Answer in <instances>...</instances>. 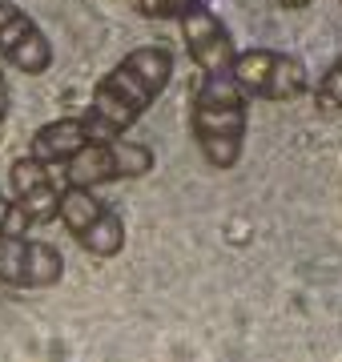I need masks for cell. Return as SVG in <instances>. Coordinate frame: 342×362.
Returning a JSON list of instances; mask_svg holds the SVG:
<instances>
[{
	"mask_svg": "<svg viewBox=\"0 0 342 362\" xmlns=\"http://www.w3.org/2000/svg\"><path fill=\"white\" fill-rule=\"evenodd\" d=\"M173 81V52L165 45H145V49L125 52L117 65L109 69L101 85L93 89L85 105V129L93 141H113L145 117V109L170 89Z\"/></svg>",
	"mask_w": 342,
	"mask_h": 362,
	"instance_id": "cell-1",
	"label": "cell"
},
{
	"mask_svg": "<svg viewBox=\"0 0 342 362\" xmlns=\"http://www.w3.org/2000/svg\"><path fill=\"white\" fill-rule=\"evenodd\" d=\"M189 133L213 169H234L246 149V89L234 73H201L189 105Z\"/></svg>",
	"mask_w": 342,
	"mask_h": 362,
	"instance_id": "cell-2",
	"label": "cell"
},
{
	"mask_svg": "<svg viewBox=\"0 0 342 362\" xmlns=\"http://www.w3.org/2000/svg\"><path fill=\"white\" fill-rule=\"evenodd\" d=\"M61 226L93 258H117L125 250V221H121V214L109 202H101L89 185H65L61 189Z\"/></svg>",
	"mask_w": 342,
	"mask_h": 362,
	"instance_id": "cell-3",
	"label": "cell"
},
{
	"mask_svg": "<svg viewBox=\"0 0 342 362\" xmlns=\"http://www.w3.org/2000/svg\"><path fill=\"white\" fill-rule=\"evenodd\" d=\"M234 77L246 89V97L258 101H294L310 89V73L298 57L278 49H246L237 52Z\"/></svg>",
	"mask_w": 342,
	"mask_h": 362,
	"instance_id": "cell-4",
	"label": "cell"
},
{
	"mask_svg": "<svg viewBox=\"0 0 342 362\" xmlns=\"http://www.w3.org/2000/svg\"><path fill=\"white\" fill-rule=\"evenodd\" d=\"M153 169V149L141 141H89L73 161L65 165V181L69 185H109V181H133L145 177Z\"/></svg>",
	"mask_w": 342,
	"mask_h": 362,
	"instance_id": "cell-5",
	"label": "cell"
},
{
	"mask_svg": "<svg viewBox=\"0 0 342 362\" xmlns=\"http://www.w3.org/2000/svg\"><path fill=\"white\" fill-rule=\"evenodd\" d=\"M65 278V258L49 242H33L25 233L0 238V282L13 290H49Z\"/></svg>",
	"mask_w": 342,
	"mask_h": 362,
	"instance_id": "cell-6",
	"label": "cell"
},
{
	"mask_svg": "<svg viewBox=\"0 0 342 362\" xmlns=\"http://www.w3.org/2000/svg\"><path fill=\"white\" fill-rule=\"evenodd\" d=\"M0 57L16 73H25V77H40V73L53 69V45H49V37L13 0H0Z\"/></svg>",
	"mask_w": 342,
	"mask_h": 362,
	"instance_id": "cell-7",
	"label": "cell"
},
{
	"mask_svg": "<svg viewBox=\"0 0 342 362\" xmlns=\"http://www.w3.org/2000/svg\"><path fill=\"white\" fill-rule=\"evenodd\" d=\"M177 25H182L185 49H189V57H194V65H198L201 73H234L237 49H234L230 28L218 21V13H210L206 4H198V8H189Z\"/></svg>",
	"mask_w": 342,
	"mask_h": 362,
	"instance_id": "cell-8",
	"label": "cell"
},
{
	"mask_svg": "<svg viewBox=\"0 0 342 362\" xmlns=\"http://www.w3.org/2000/svg\"><path fill=\"white\" fill-rule=\"evenodd\" d=\"M8 181H13V194L16 202L28 209V218L45 226V221L61 218V194H57V181L53 169L45 165L40 157H16L13 169H8Z\"/></svg>",
	"mask_w": 342,
	"mask_h": 362,
	"instance_id": "cell-9",
	"label": "cell"
},
{
	"mask_svg": "<svg viewBox=\"0 0 342 362\" xmlns=\"http://www.w3.org/2000/svg\"><path fill=\"white\" fill-rule=\"evenodd\" d=\"M89 141L93 137H89V129H85L81 117H61V121H49V125H40V129L33 133L28 153L40 157L45 165H69Z\"/></svg>",
	"mask_w": 342,
	"mask_h": 362,
	"instance_id": "cell-10",
	"label": "cell"
},
{
	"mask_svg": "<svg viewBox=\"0 0 342 362\" xmlns=\"http://www.w3.org/2000/svg\"><path fill=\"white\" fill-rule=\"evenodd\" d=\"M198 4H206V0H137L141 16H153V21H182Z\"/></svg>",
	"mask_w": 342,
	"mask_h": 362,
	"instance_id": "cell-11",
	"label": "cell"
},
{
	"mask_svg": "<svg viewBox=\"0 0 342 362\" xmlns=\"http://www.w3.org/2000/svg\"><path fill=\"white\" fill-rule=\"evenodd\" d=\"M28 226H37V221L28 218V209L20 206V202H8V197L0 194V238L28 233Z\"/></svg>",
	"mask_w": 342,
	"mask_h": 362,
	"instance_id": "cell-12",
	"label": "cell"
},
{
	"mask_svg": "<svg viewBox=\"0 0 342 362\" xmlns=\"http://www.w3.org/2000/svg\"><path fill=\"white\" fill-rule=\"evenodd\" d=\"M314 97H318V105H322V109H338V113H342V57L326 69V77L318 81Z\"/></svg>",
	"mask_w": 342,
	"mask_h": 362,
	"instance_id": "cell-13",
	"label": "cell"
},
{
	"mask_svg": "<svg viewBox=\"0 0 342 362\" xmlns=\"http://www.w3.org/2000/svg\"><path fill=\"white\" fill-rule=\"evenodd\" d=\"M8 81H4V69H0V125H4V117H8Z\"/></svg>",
	"mask_w": 342,
	"mask_h": 362,
	"instance_id": "cell-14",
	"label": "cell"
},
{
	"mask_svg": "<svg viewBox=\"0 0 342 362\" xmlns=\"http://www.w3.org/2000/svg\"><path fill=\"white\" fill-rule=\"evenodd\" d=\"M278 4H282V8H306L310 0H278Z\"/></svg>",
	"mask_w": 342,
	"mask_h": 362,
	"instance_id": "cell-15",
	"label": "cell"
}]
</instances>
